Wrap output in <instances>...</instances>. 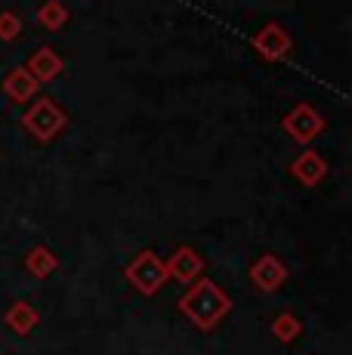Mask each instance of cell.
<instances>
[{
	"mask_svg": "<svg viewBox=\"0 0 352 355\" xmlns=\"http://www.w3.org/2000/svg\"><path fill=\"white\" fill-rule=\"evenodd\" d=\"M179 309L186 312V315L192 318L195 324L211 327V324H216L229 312V300L222 297V291L216 288V284L201 282V284H195V288L188 291L186 297H182Z\"/></svg>",
	"mask_w": 352,
	"mask_h": 355,
	"instance_id": "6da1fadb",
	"label": "cell"
},
{
	"mask_svg": "<svg viewBox=\"0 0 352 355\" xmlns=\"http://www.w3.org/2000/svg\"><path fill=\"white\" fill-rule=\"evenodd\" d=\"M130 282L137 284V288L142 291V293H152V291H158L161 284H164V278H167V266L161 263L155 254H142L137 263L130 266Z\"/></svg>",
	"mask_w": 352,
	"mask_h": 355,
	"instance_id": "7a4b0ae2",
	"label": "cell"
},
{
	"mask_svg": "<svg viewBox=\"0 0 352 355\" xmlns=\"http://www.w3.org/2000/svg\"><path fill=\"white\" fill-rule=\"evenodd\" d=\"M254 282L260 284V288H266V291L279 288V284L284 282V266L275 257H263L260 266L254 269Z\"/></svg>",
	"mask_w": 352,
	"mask_h": 355,
	"instance_id": "3957f363",
	"label": "cell"
},
{
	"mask_svg": "<svg viewBox=\"0 0 352 355\" xmlns=\"http://www.w3.org/2000/svg\"><path fill=\"white\" fill-rule=\"evenodd\" d=\"M167 269H170L173 275H179L182 282H192V278L198 275L201 263H198V257H195L192 250H179V254L170 259V266H167Z\"/></svg>",
	"mask_w": 352,
	"mask_h": 355,
	"instance_id": "277c9868",
	"label": "cell"
},
{
	"mask_svg": "<svg viewBox=\"0 0 352 355\" xmlns=\"http://www.w3.org/2000/svg\"><path fill=\"white\" fill-rule=\"evenodd\" d=\"M35 322H37V315L28 306H16V309L10 312V324L16 327V331H28V327H35Z\"/></svg>",
	"mask_w": 352,
	"mask_h": 355,
	"instance_id": "5b68a950",
	"label": "cell"
},
{
	"mask_svg": "<svg viewBox=\"0 0 352 355\" xmlns=\"http://www.w3.org/2000/svg\"><path fill=\"white\" fill-rule=\"evenodd\" d=\"M28 266H35L37 275H46V272L53 269V259H50V254H46V250H37L35 257H28Z\"/></svg>",
	"mask_w": 352,
	"mask_h": 355,
	"instance_id": "8992f818",
	"label": "cell"
},
{
	"mask_svg": "<svg viewBox=\"0 0 352 355\" xmlns=\"http://www.w3.org/2000/svg\"><path fill=\"white\" fill-rule=\"evenodd\" d=\"M294 331H297V322H294V318H290V315H284L281 322L275 324V334H279V337H290V334H294Z\"/></svg>",
	"mask_w": 352,
	"mask_h": 355,
	"instance_id": "52a82bcc",
	"label": "cell"
}]
</instances>
